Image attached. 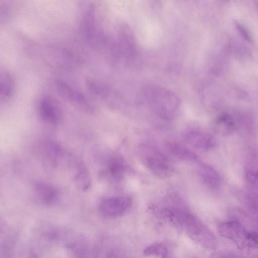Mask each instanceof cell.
I'll list each match as a JSON object with an SVG mask.
<instances>
[{"label": "cell", "instance_id": "obj_16", "mask_svg": "<svg viewBox=\"0 0 258 258\" xmlns=\"http://www.w3.org/2000/svg\"><path fill=\"white\" fill-rule=\"evenodd\" d=\"M58 85L59 86L60 91L70 100L80 104L87 103V100L84 95L68 84L60 81Z\"/></svg>", "mask_w": 258, "mask_h": 258}, {"label": "cell", "instance_id": "obj_7", "mask_svg": "<svg viewBox=\"0 0 258 258\" xmlns=\"http://www.w3.org/2000/svg\"><path fill=\"white\" fill-rule=\"evenodd\" d=\"M73 179L77 187L83 191L88 190L91 185L90 173L83 162L79 160L73 163Z\"/></svg>", "mask_w": 258, "mask_h": 258}, {"label": "cell", "instance_id": "obj_11", "mask_svg": "<svg viewBox=\"0 0 258 258\" xmlns=\"http://www.w3.org/2000/svg\"><path fill=\"white\" fill-rule=\"evenodd\" d=\"M126 171V162L120 156H113L107 161V173L110 177L115 179L122 178Z\"/></svg>", "mask_w": 258, "mask_h": 258}, {"label": "cell", "instance_id": "obj_9", "mask_svg": "<svg viewBox=\"0 0 258 258\" xmlns=\"http://www.w3.org/2000/svg\"><path fill=\"white\" fill-rule=\"evenodd\" d=\"M198 173L202 182L212 189L217 188L221 183L218 173L208 165H201L199 167Z\"/></svg>", "mask_w": 258, "mask_h": 258}, {"label": "cell", "instance_id": "obj_3", "mask_svg": "<svg viewBox=\"0 0 258 258\" xmlns=\"http://www.w3.org/2000/svg\"><path fill=\"white\" fill-rule=\"evenodd\" d=\"M141 158L144 165L160 177H167L173 171V167L168 158L153 147H143L141 152Z\"/></svg>", "mask_w": 258, "mask_h": 258}, {"label": "cell", "instance_id": "obj_5", "mask_svg": "<svg viewBox=\"0 0 258 258\" xmlns=\"http://www.w3.org/2000/svg\"><path fill=\"white\" fill-rule=\"evenodd\" d=\"M38 113L40 118L50 125H57L62 119V112L59 104L50 96H45L41 99Z\"/></svg>", "mask_w": 258, "mask_h": 258}, {"label": "cell", "instance_id": "obj_6", "mask_svg": "<svg viewBox=\"0 0 258 258\" xmlns=\"http://www.w3.org/2000/svg\"><path fill=\"white\" fill-rule=\"evenodd\" d=\"M184 138L189 145L200 150H208L214 144L213 139L209 134L198 129L187 130Z\"/></svg>", "mask_w": 258, "mask_h": 258}, {"label": "cell", "instance_id": "obj_12", "mask_svg": "<svg viewBox=\"0 0 258 258\" xmlns=\"http://www.w3.org/2000/svg\"><path fill=\"white\" fill-rule=\"evenodd\" d=\"M44 155L47 161L53 166H57L63 158L62 149L55 143H47L44 147Z\"/></svg>", "mask_w": 258, "mask_h": 258}, {"label": "cell", "instance_id": "obj_15", "mask_svg": "<svg viewBox=\"0 0 258 258\" xmlns=\"http://www.w3.org/2000/svg\"><path fill=\"white\" fill-rule=\"evenodd\" d=\"M1 84V100H6L12 96L14 90V81L10 73L6 71L2 73Z\"/></svg>", "mask_w": 258, "mask_h": 258}, {"label": "cell", "instance_id": "obj_13", "mask_svg": "<svg viewBox=\"0 0 258 258\" xmlns=\"http://www.w3.org/2000/svg\"><path fill=\"white\" fill-rule=\"evenodd\" d=\"M143 254L147 257L170 258L168 247L160 242H154L146 246L143 250Z\"/></svg>", "mask_w": 258, "mask_h": 258}, {"label": "cell", "instance_id": "obj_1", "mask_svg": "<svg viewBox=\"0 0 258 258\" xmlns=\"http://www.w3.org/2000/svg\"><path fill=\"white\" fill-rule=\"evenodd\" d=\"M218 231L221 236L236 244L241 254L258 243V232L248 231L237 220L221 223L218 226Z\"/></svg>", "mask_w": 258, "mask_h": 258}, {"label": "cell", "instance_id": "obj_8", "mask_svg": "<svg viewBox=\"0 0 258 258\" xmlns=\"http://www.w3.org/2000/svg\"><path fill=\"white\" fill-rule=\"evenodd\" d=\"M34 187L38 198L44 204L52 205L58 199L57 189L47 183L38 181L35 183Z\"/></svg>", "mask_w": 258, "mask_h": 258}, {"label": "cell", "instance_id": "obj_20", "mask_svg": "<svg viewBox=\"0 0 258 258\" xmlns=\"http://www.w3.org/2000/svg\"><path fill=\"white\" fill-rule=\"evenodd\" d=\"M188 258H198V257H197L196 256H190V257H189Z\"/></svg>", "mask_w": 258, "mask_h": 258}, {"label": "cell", "instance_id": "obj_19", "mask_svg": "<svg viewBox=\"0 0 258 258\" xmlns=\"http://www.w3.org/2000/svg\"><path fill=\"white\" fill-rule=\"evenodd\" d=\"M208 258H235L230 254L221 252H215L212 253Z\"/></svg>", "mask_w": 258, "mask_h": 258}, {"label": "cell", "instance_id": "obj_17", "mask_svg": "<svg viewBox=\"0 0 258 258\" xmlns=\"http://www.w3.org/2000/svg\"><path fill=\"white\" fill-rule=\"evenodd\" d=\"M217 123L226 133L234 131L236 127L234 119L230 114L227 113L220 115L217 120Z\"/></svg>", "mask_w": 258, "mask_h": 258}, {"label": "cell", "instance_id": "obj_2", "mask_svg": "<svg viewBox=\"0 0 258 258\" xmlns=\"http://www.w3.org/2000/svg\"><path fill=\"white\" fill-rule=\"evenodd\" d=\"M194 242L206 250H214L217 240L211 230L196 216L192 213L186 220L182 229Z\"/></svg>", "mask_w": 258, "mask_h": 258}, {"label": "cell", "instance_id": "obj_10", "mask_svg": "<svg viewBox=\"0 0 258 258\" xmlns=\"http://www.w3.org/2000/svg\"><path fill=\"white\" fill-rule=\"evenodd\" d=\"M168 152L176 158L186 161L197 162L199 157L196 154L184 146L173 142L166 143Z\"/></svg>", "mask_w": 258, "mask_h": 258}, {"label": "cell", "instance_id": "obj_14", "mask_svg": "<svg viewBox=\"0 0 258 258\" xmlns=\"http://www.w3.org/2000/svg\"><path fill=\"white\" fill-rule=\"evenodd\" d=\"M245 178L249 194L258 198V166H249L246 170Z\"/></svg>", "mask_w": 258, "mask_h": 258}, {"label": "cell", "instance_id": "obj_18", "mask_svg": "<svg viewBox=\"0 0 258 258\" xmlns=\"http://www.w3.org/2000/svg\"><path fill=\"white\" fill-rule=\"evenodd\" d=\"M237 30L239 32L240 34L242 36L243 38L246 39L248 41H252V37L250 35L249 31L246 29V28L242 25L241 24L237 22L235 24Z\"/></svg>", "mask_w": 258, "mask_h": 258}, {"label": "cell", "instance_id": "obj_4", "mask_svg": "<svg viewBox=\"0 0 258 258\" xmlns=\"http://www.w3.org/2000/svg\"><path fill=\"white\" fill-rule=\"evenodd\" d=\"M132 204V198L128 195L109 197L101 201L99 210L106 217H116L125 213Z\"/></svg>", "mask_w": 258, "mask_h": 258}]
</instances>
